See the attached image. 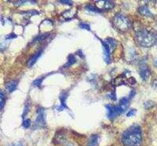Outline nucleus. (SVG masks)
<instances>
[{
	"instance_id": "9",
	"label": "nucleus",
	"mask_w": 157,
	"mask_h": 146,
	"mask_svg": "<svg viewBox=\"0 0 157 146\" xmlns=\"http://www.w3.org/2000/svg\"><path fill=\"white\" fill-rule=\"evenodd\" d=\"M100 136L97 134H93L88 141V146H99Z\"/></svg>"
},
{
	"instance_id": "15",
	"label": "nucleus",
	"mask_w": 157,
	"mask_h": 146,
	"mask_svg": "<svg viewBox=\"0 0 157 146\" xmlns=\"http://www.w3.org/2000/svg\"><path fill=\"white\" fill-rule=\"evenodd\" d=\"M67 98V94L66 93L63 92L61 93V95L59 96V100L62 104V107L65 108H67V105H66V99Z\"/></svg>"
},
{
	"instance_id": "26",
	"label": "nucleus",
	"mask_w": 157,
	"mask_h": 146,
	"mask_svg": "<svg viewBox=\"0 0 157 146\" xmlns=\"http://www.w3.org/2000/svg\"><path fill=\"white\" fill-rule=\"evenodd\" d=\"M17 37V35L16 34H15V33H11L5 36V39L6 40L13 39L16 38Z\"/></svg>"
},
{
	"instance_id": "5",
	"label": "nucleus",
	"mask_w": 157,
	"mask_h": 146,
	"mask_svg": "<svg viewBox=\"0 0 157 146\" xmlns=\"http://www.w3.org/2000/svg\"><path fill=\"white\" fill-rule=\"evenodd\" d=\"M96 7L99 9L104 11H109L112 10L115 7V3L112 1H98L96 2Z\"/></svg>"
},
{
	"instance_id": "14",
	"label": "nucleus",
	"mask_w": 157,
	"mask_h": 146,
	"mask_svg": "<svg viewBox=\"0 0 157 146\" xmlns=\"http://www.w3.org/2000/svg\"><path fill=\"white\" fill-rule=\"evenodd\" d=\"M49 35H50L48 34H40V35H37L36 37H35L33 39V40L32 43V44H35L40 42L41 41H43L44 40H45V39L47 38Z\"/></svg>"
},
{
	"instance_id": "4",
	"label": "nucleus",
	"mask_w": 157,
	"mask_h": 146,
	"mask_svg": "<svg viewBox=\"0 0 157 146\" xmlns=\"http://www.w3.org/2000/svg\"><path fill=\"white\" fill-rule=\"evenodd\" d=\"M107 110V115L108 118L110 120L115 119L116 117L119 115L123 112L126 108L119 105H114L111 104H107L105 105Z\"/></svg>"
},
{
	"instance_id": "22",
	"label": "nucleus",
	"mask_w": 157,
	"mask_h": 146,
	"mask_svg": "<svg viewBox=\"0 0 157 146\" xmlns=\"http://www.w3.org/2000/svg\"><path fill=\"white\" fill-rule=\"evenodd\" d=\"M42 81L43 78H38L33 81L32 85L35 87H39L41 85Z\"/></svg>"
},
{
	"instance_id": "8",
	"label": "nucleus",
	"mask_w": 157,
	"mask_h": 146,
	"mask_svg": "<svg viewBox=\"0 0 157 146\" xmlns=\"http://www.w3.org/2000/svg\"><path fill=\"white\" fill-rule=\"evenodd\" d=\"M42 52L43 50L42 49H40L30 58V59L29 60L27 63V66L29 67H32V66L35 65L38 59L41 56Z\"/></svg>"
},
{
	"instance_id": "33",
	"label": "nucleus",
	"mask_w": 157,
	"mask_h": 146,
	"mask_svg": "<svg viewBox=\"0 0 157 146\" xmlns=\"http://www.w3.org/2000/svg\"><path fill=\"white\" fill-rule=\"evenodd\" d=\"M10 146H23V145H21V144H14V145H11Z\"/></svg>"
},
{
	"instance_id": "21",
	"label": "nucleus",
	"mask_w": 157,
	"mask_h": 146,
	"mask_svg": "<svg viewBox=\"0 0 157 146\" xmlns=\"http://www.w3.org/2000/svg\"><path fill=\"white\" fill-rule=\"evenodd\" d=\"M79 26L80 28L82 29H85V30H87V31H90V26L88 24L86 23L81 22L79 23Z\"/></svg>"
},
{
	"instance_id": "18",
	"label": "nucleus",
	"mask_w": 157,
	"mask_h": 146,
	"mask_svg": "<svg viewBox=\"0 0 157 146\" xmlns=\"http://www.w3.org/2000/svg\"><path fill=\"white\" fill-rule=\"evenodd\" d=\"M155 103L153 101L147 100L144 103V107L146 109H150L154 107Z\"/></svg>"
},
{
	"instance_id": "7",
	"label": "nucleus",
	"mask_w": 157,
	"mask_h": 146,
	"mask_svg": "<svg viewBox=\"0 0 157 146\" xmlns=\"http://www.w3.org/2000/svg\"><path fill=\"white\" fill-rule=\"evenodd\" d=\"M139 74L141 78L143 81H147L150 75V70L149 67L147 65H142L139 68Z\"/></svg>"
},
{
	"instance_id": "29",
	"label": "nucleus",
	"mask_w": 157,
	"mask_h": 146,
	"mask_svg": "<svg viewBox=\"0 0 157 146\" xmlns=\"http://www.w3.org/2000/svg\"><path fill=\"white\" fill-rule=\"evenodd\" d=\"M27 1H19L17 2L16 4L17 5H23V4H26V3H27Z\"/></svg>"
},
{
	"instance_id": "23",
	"label": "nucleus",
	"mask_w": 157,
	"mask_h": 146,
	"mask_svg": "<svg viewBox=\"0 0 157 146\" xmlns=\"http://www.w3.org/2000/svg\"><path fill=\"white\" fill-rule=\"evenodd\" d=\"M31 121L30 119H27L24 120L23 124V126L25 128H28L31 126Z\"/></svg>"
},
{
	"instance_id": "17",
	"label": "nucleus",
	"mask_w": 157,
	"mask_h": 146,
	"mask_svg": "<svg viewBox=\"0 0 157 146\" xmlns=\"http://www.w3.org/2000/svg\"><path fill=\"white\" fill-rule=\"evenodd\" d=\"M86 9L89 11L93 12L95 13H101V10H100L96 6H93L92 5H87L85 7Z\"/></svg>"
},
{
	"instance_id": "12",
	"label": "nucleus",
	"mask_w": 157,
	"mask_h": 146,
	"mask_svg": "<svg viewBox=\"0 0 157 146\" xmlns=\"http://www.w3.org/2000/svg\"><path fill=\"white\" fill-rule=\"evenodd\" d=\"M17 83L16 81H12L6 84V87L9 93H13L17 89Z\"/></svg>"
},
{
	"instance_id": "32",
	"label": "nucleus",
	"mask_w": 157,
	"mask_h": 146,
	"mask_svg": "<svg viewBox=\"0 0 157 146\" xmlns=\"http://www.w3.org/2000/svg\"><path fill=\"white\" fill-rule=\"evenodd\" d=\"M153 63L155 66L157 67V58L155 59L154 60Z\"/></svg>"
},
{
	"instance_id": "6",
	"label": "nucleus",
	"mask_w": 157,
	"mask_h": 146,
	"mask_svg": "<svg viewBox=\"0 0 157 146\" xmlns=\"http://www.w3.org/2000/svg\"><path fill=\"white\" fill-rule=\"evenodd\" d=\"M101 44L103 45V50H104V59L107 64H109L111 62L110 58V53H111V48L110 46L106 41H101Z\"/></svg>"
},
{
	"instance_id": "27",
	"label": "nucleus",
	"mask_w": 157,
	"mask_h": 146,
	"mask_svg": "<svg viewBox=\"0 0 157 146\" xmlns=\"http://www.w3.org/2000/svg\"><path fill=\"white\" fill-rule=\"evenodd\" d=\"M128 81L130 84L131 85H134L136 83V79H135L134 77H131L128 79Z\"/></svg>"
},
{
	"instance_id": "1",
	"label": "nucleus",
	"mask_w": 157,
	"mask_h": 146,
	"mask_svg": "<svg viewBox=\"0 0 157 146\" xmlns=\"http://www.w3.org/2000/svg\"><path fill=\"white\" fill-rule=\"evenodd\" d=\"M121 141L124 146H140L142 142L141 127L138 125H133L124 132L121 136Z\"/></svg>"
},
{
	"instance_id": "25",
	"label": "nucleus",
	"mask_w": 157,
	"mask_h": 146,
	"mask_svg": "<svg viewBox=\"0 0 157 146\" xmlns=\"http://www.w3.org/2000/svg\"><path fill=\"white\" fill-rule=\"evenodd\" d=\"M59 2L61 4L68 5H72L73 4V2L70 0H61V1H59Z\"/></svg>"
},
{
	"instance_id": "24",
	"label": "nucleus",
	"mask_w": 157,
	"mask_h": 146,
	"mask_svg": "<svg viewBox=\"0 0 157 146\" xmlns=\"http://www.w3.org/2000/svg\"><path fill=\"white\" fill-rule=\"evenodd\" d=\"M137 112V110L135 109H131L129 110V111L127 113V116L128 117H131L134 116Z\"/></svg>"
},
{
	"instance_id": "19",
	"label": "nucleus",
	"mask_w": 157,
	"mask_h": 146,
	"mask_svg": "<svg viewBox=\"0 0 157 146\" xmlns=\"http://www.w3.org/2000/svg\"><path fill=\"white\" fill-rule=\"evenodd\" d=\"M106 41L110 46L111 50L114 49L116 47V41L114 39L112 38H108L107 39Z\"/></svg>"
},
{
	"instance_id": "10",
	"label": "nucleus",
	"mask_w": 157,
	"mask_h": 146,
	"mask_svg": "<svg viewBox=\"0 0 157 146\" xmlns=\"http://www.w3.org/2000/svg\"><path fill=\"white\" fill-rule=\"evenodd\" d=\"M138 11L139 13L143 16L151 17L153 16L152 13L150 12L148 7L146 5L140 6L139 8Z\"/></svg>"
},
{
	"instance_id": "2",
	"label": "nucleus",
	"mask_w": 157,
	"mask_h": 146,
	"mask_svg": "<svg viewBox=\"0 0 157 146\" xmlns=\"http://www.w3.org/2000/svg\"><path fill=\"white\" fill-rule=\"evenodd\" d=\"M135 38L140 46L149 48L157 44V32L153 30L140 29L135 32Z\"/></svg>"
},
{
	"instance_id": "28",
	"label": "nucleus",
	"mask_w": 157,
	"mask_h": 146,
	"mask_svg": "<svg viewBox=\"0 0 157 146\" xmlns=\"http://www.w3.org/2000/svg\"><path fill=\"white\" fill-rule=\"evenodd\" d=\"M136 93L134 91V90H131V92H130V94H129V99H131L134 98V96H135Z\"/></svg>"
},
{
	"instance_id": "11",
	"label": "nucleus",
	"mask_w": 157,
	"mask_h": 146,
	"mask_svg": "<svg viewBox=\"0 0 157 146\" xmlns=\"http://www.w3.org/2000/svg\"><path fill=\"white\" fill-rule=\"evenodd\" d=\"M37 113L38 114V117L37 118V121H38V123H40L43 125L45 124V117H44V115H45V113H44V110L42 108H39L37 111Z\"/></svg>"
},
{
	"instance_id": "30",
	"label": "nucleus",
	"mask_w": 157,
	"mask_h": 146,
	"mask_svg": "<svg viewBox=\"0 0 157 146\" xmlns=\"http://www.w3.org/2000/svg\"><path fill=\"white\" fill-rule=\"evenodd\" d=\"M110 97V98L111 99H112L113 100H116V94H115V93H114V92H112V93H111V94L109 95V96Z\"/></svg>"
},
{
	"instance_id": "16",
	"label": "nucleus",
	"mask_w": 157,
	"mask_h": 146,
	"mask_svg": "<svg viewBox=\"0 0 157 146\" xmlns=\"http://www.w3.org/2000/svg\"><path fill=\"white\" fill-rule=\"evenodd\" d=\"M0 105H1V110L3 109L4 106L5 105V101H6V98L5 96L4 92L2 90H1L0 93Z\"/></svg>"
},
{
	"instance_id": "3",
	"label": "nucleus",
	"mask_w": 157,
	"mask_h": 146,
	"mask_svg": "<svg viewBox=\"0 0 157 146\" xmlns=\"http://www.w3.org/2000/svg\"><path fill=\"white\" fill-rule=\"evenodd\" d=\"M113 23L117 30L122 32L128 31L131 27L130 20L122 14H116L113 19Z\"/></svg>"
},
{
	"instance_id": "31",
	"label": "nucleus",
	"mask_w": 157,
	"mask_h": 146,
	"mask_svg": "<svg viewBox=\"0 0 157 146\" xmlns=\"http://www.w3.org/2000/svg\"><path fill=\"white\" fill-rule=\"evenodd\" d=\"M77 54L78 55L79 57H81V58L84 56L83 52H82V51L81 50H79L77 51Z\"/></svg>"
},
{
	"instance_id": "13",
	"label": "nucleus",
	"mask_w": 157,
	"mask_h": 146,
	"mask_svg": "<svg viewBox=\"0 0 157 146\" xmlns=\"http://www.w3.org/2000/svg\"><path fill=\"white\" fill-rule=\"evenodd\" d=\"M77 62L76 57H74V55L72 54H70L68 57V61L65 64V65L63 66L64 68H67L70 67L71 66L74 65V63Z\"/></svg>"
},
{
	"instance_id": "20",
	"label": "nucleus",
	"mask_w": 157,
	"mask_h": 146,
	"mask_svg": "<svg viewBox=\"0 0 157 146\" xmlns=\"http://www.w3.org/2000/svg\"><path fill=\"white\" fill-rule=\"evenodd\" d=\"M129 103V99L126 98V97H123L122 99H120L119 101V105H122L123 107H126L127 105H128Z\"/></svg>"
}]
</instances>
